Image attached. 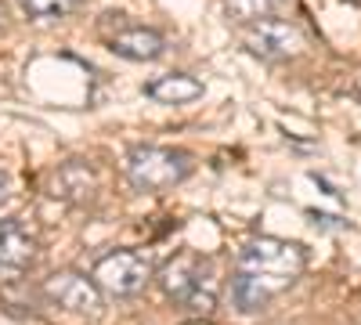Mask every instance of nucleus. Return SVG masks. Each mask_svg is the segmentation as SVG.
Masks as SVG:
<instances>
[{
    "mask_svg": "<svg viewBox=\"0 0 361 325\" xmlns=\"http://www.w3.org/2000/svg\"><path fill=\"white\" fill-rule=\"evenodd\" d=\"M307 268V250L289 239H260L246 243L235 257L231 271V304L243 314L264 311L275 297H282L286 289H293Z\"/></svg>",
    "mask_w": 361,
    "mask_h": 325,
    "instance_id": "nucleus-1",
    "label": "nucleus"
},
{
    "mask_svg": "<svg viewBox=\"0 0 361 325\" xmlns=\"http://www.w3.org/2000/svg\"><path fill=\"white\" fill-rule=\"evenodd\" d=\"M156 282L166 300H173L177 307H188V311H202V314L214 311L221 297L217 264L202 253H177L159 268Z\"/></svg>",
    "mask_w": 361,
    "mask_h": 325,
    "instance_id": "nucleus-2",
    "label": "nucleus"
},
{
    "mask_svg": "<svg viewBox=\"0 0 361 325\" xmlns=\"http://www.w3.org/2000/svg\"><path fill=\"white\" fill-rule=\"evenodd\" d=\"M243 47L264 62H289V58H300L304 54V33L293 25V22H282V18H257V22H246L243 33H238Z\"/></svg>",
    "mask_w": 361,
    "mask_h": 325,
    "instance_id": "nucleus-5",
    "label": "nucleus"
},
{
    "mask_svg": "<svg viewBox=\"0 0 361 325\" xmlns=\"http://www.w3.org/2000/svg\"><path fill=\"white\" fill-rule=\"evenodd\" d=\"M228 11L238 18V22H257V18H271V11H279L286 0H224Z\"/></svg>",
    "mask_w": 361,
    "mask_h": 325,
    "instance_id": "nucleus-12",
    "label": "nucleus"
},
{
    "mask_svg": "<svg viewBox=\"0 0 361 325\" xmlns=\"http://www.w3.org/2000/svg\"><path fill=\"white\" fill-rule=\"evenodd\" d=\"M94 192H98V173L83 159H69L58 170H51V177H47V195H54V199L87 202V199H94Z\"/></svg>",
    "mask_w": 361,
    "mask_h": 325,
    "instance_id": "nucleus-9",
    "label": "nucleus"
},
{
    "mask_svg": "<svg viewBox=\"0 0 361 325\" xmlns=\"http://www.w3.org/2000/svg\"><path fill=\"white\" fill-rule=\"evenodd\" d=\"M109 18L116 22V29L102 25V37H105L112 54L130 58V62H156V58L166 51V40H163V33H156V29L134 25L123 15H109Z\"/></svg>",
    "mask_w": 361,
    "mask_h": 325,
    "instance_id": "nucleus-7",
    "label": "nucleus"
},
{
    "mask_svg": "<svg viewBox=\"0 0 361 325\" xmlns=\"http://www.w3.org/2000/svg\"><path fill=\"white\" fill-rule=\"evenodd\" d=\"M44 297L51 304H58L69 314H83V318H98L105 311V293L94 278H87L83 271H54L44 278Z\"/></svg>",
    "mask_w": 361,
    "mask_h": 325,
    "instance_id": "nucleus-6",
    "label": "nucleus"
},
{
    "mask_svg": "<svg viewBox=\"0 0 361 325\" xmlns=\"http://www.w3.org/2000/svg\"><path fill=\"white\" fill-rule=\"evenodd\" d=\"M192 173V156L185 149L137 145L127 152V181L137 192H166Z\"/></svg>",
    "mask_w": 361,
    "mask_h": 325,
    "instance_id": "nucleus-3",
    "label": "nucleus"
},
{
    "mask_svg": "<svg viewBox=\"0 0 361 325\" xmlns=\"http://www.w3.org/2000/svg\"><path fill=\"white\" fill-rule=\"evenodd\" d=\"M90 278H94L102 286V293H109V297L127 300V297H137V293L156 278V268H152V257L141 253V250H112L94 264Z\"/></svg>",
    "mask_w": 361,
    "mask_h": 325,
    "instance_id": "nucleus-4",
    "label": "nucleus"
},
{
    "mask_svg": "<svg viewBox=\"0 0 361 325\" xmlns=\"http://www.w3.org/2000/svg\"><path fill=\"white\" fill-rule=\"evenodd\" d=\"M37 260V235L18 221H0V282H11Z\"/></svg>",
    "mask_w": 361,
    "mask_h": 325,
    "instance_id": "nucleus-8",
    "label": "nucleus"
},
{
    "mask_svg": "<svg viewBox=\"0 0 361 325\" xmlns=\"http://www.w3.org/2000/svg\"><path fill=\"white\" fill-rule=\"evenodd\" d=\"M0 325H40L37 318H25V314H11V311H0Z\"/></svg>",
    "mask_w": 361,
    "mask_h": 325,
    "instance_id": "nucleus-13",
    "label": "nucleus"
},
{
    "mask_svg": "<svg viewBox=\"0 0 361 325\" xmlns=\"http://www.w3.org/2000/svg\"><path fill=\"white\" fill-rule=\"evenodd\" d=\"M80 4H83V0H18V8L29 18H66Z\"/></svg>",
    "mask_w": 361,
    "mask_h": 325,
    "instance_id": "nucleus-11",
    "label": "nucleus"
},
{
    "mask_svg": "<svg viewBox=\"0 0 361 325\" xmlns=\"http://www.w3.org/2000/svg\"><path fill=\"white\" fill-rule=\"evenodd\" d=\"M148 98H156L163 105H185V102H195L202 98V83L188 73H170V76H159L145 87Z\"/></svg>",
    "mask_w": 361,
    "mask_h": 325,
    "instance_id": "nucleus-10",
    "label": "nucleus"
},
{
    "mask_svg": "<svg viewBox=\"0 0 361 325\" xmlns=\"http://www.w3.org/2000/svg\"><path fill=\"white\" fill-rule=\"evenodd\" d=\"M4 199H8V173L0 170V206H4Z\"/></svg>",
    "mask_w": 361,
    "mask_h": 325,
    "instance_id": "nucleus-14",
    "label": "nucleus"
}]
</instances>
